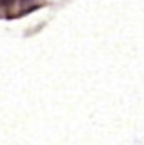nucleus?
<instances>
[{"instance_id": "1", "label": "nucleus", "mask_w": 144, "mask_h": 145, "mask_svg": "<svg viewBox=\"0 0 144 145\" xmlns=\"http://www.w3.org/2000/svg\"><path fill=\"white\" fill-rule=\"evenodd\" d=\"M14 4V0H0V5H4V7H9Z\"/></svg>"}]
</instances>
